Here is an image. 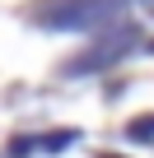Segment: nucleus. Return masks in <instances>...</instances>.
Segmentation results:
<instances>
[{"instance_id":"7ed1b4c3","label":"nucleus","mask_w":154,"mask_h":158,"mask_svg":"<svg viewBox=\"0 0 154 158\" xmlns=\"http://www.w3.org/2000/svg\"><path fill=\"white\" fill-rule=\"evenodd\" d=\"M103 158H117V153H103Z\"/></svg>"},{"instance_id":"f03ea898","label":"nucleus","mask_w":154,"mask_h":158,"mask_svg":"<svg viewBox=\"0 0 154 158\" xmlns=\"http://www.w3.org/2000/svg\"><path fill=\"white\" fill-rule=\"evenodd\" d=\"M126 135H131V139H140V144H154V116L131 121V126H126Z\"/></svg>"},{"instance_id":"f257e3e1","label":"nucleus","mask_w":154,"mask_h":158,"mask_svg":"<svg viewBox=\"0 0 154 158\" xmlns=\"http://www.w3.org/2000/svg\"><path fill=\"white\" fill-rule=\"evenodd\" d=\"M121 10V0H47L37 5V19L51 28H98Z\"/></svg>"}]
</instances>
